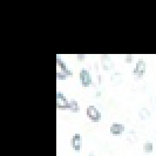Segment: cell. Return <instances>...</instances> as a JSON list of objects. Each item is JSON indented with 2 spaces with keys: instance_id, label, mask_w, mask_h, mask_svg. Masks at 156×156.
Instances as JSON below:
<instances>
[{
  "instance_id": "cell-6",
  "label": "cell",
  "mask_w": 156,
  "mask_h": 156,
  "mask_svg": "<svg viewBox=\"0 0 156 156\" xmlns=\"http://www.w3.org/2000/svg\"><path fill=\"white\" fill-rule=\"evenodd\" d=\"M72 147L75 151H80V148H81V136H80V134L73 135V137H72Z\"/></svg>"
},
{
  "instance_id": "cell-4",
  "label": "cell",
  "mask_w": 156,
  "mask_h": 156,
  "mask_svg": "<svg viewBox=\"0 0 156 156\" xmlns=\"http://www.w3.org/2000/svg\"><path fill=\"white\" fill-rule=\"evenodd\" d=\"M144 72H146V63L143 60H139L137 63H136V66H135V69H134V75H135V78L136 79H140L143 76V74H144Z\"/></svg>"
},
{
  "instance_id": "cell-7",
  "label": "cell",
  "mask_w": 156,
  "mask_h": 156,
  "mask_svg": "<svg viewBox=\"0 0 156 156\" xmlns=\"http://www.w3.org/2000/svg\"><path fill=\"white\" fill-rule=\"evenodd\" d=\"M125 132V126L121 123H113L110 126V133L114 135H119V134Z\"/></svg>"
},
{
  "instance_id": "cell-3",
  "label": "cell",
  "mask_w": 156,
  "mask_h": 156,
  "mask_svg": "<svg viewBox=\"0 0 156 156\" xmlns=\"http://www.w3.org/2000/svg\"><path fill=\"white\" fill-rule=\"evenodd\" d=\"M56 107L58 108H69V101L61 92H56Z\"/></svg>"
},
{
  "instance_id": "cell-8",
  "label": "cell",
  "mask_w": 156,
  "mask_h": 156,
  "mask_svg": "<svg viewBox=\"0 0 156 156\" xmlns=\"http://www.w3.org/2000/svg\"><path fill=\"white\" fill-rule=\"evenodd\" d=\"M69 108L72 109V112H79V103L78 101H75V100H70L69 101Z\"/></svg>"
},
{
  "instance_id": "cell-2",
  "label": "cell",
  "mask_w": 156,
  "mask_h": 156,
  "mask_svg": "<svg viewBox=\"0 0 156 156\" xmlns=\"http://www.w3.org/2000/svg\"><path fill=\"white\" fill-rule=\"evenodd\" d=\"M86 112H87V116L89 117L92 121H94V122H96V121H99L101 119L100 112L98 110V108H95L94 106H88Z\"/></svg>"
},
{
  "instance_id": "cell-9",
  "label": "cell",
  "mask_w": 156,
  "mask_h": 156,
  "mask_svg": "<svg viewBox=\"0 0 156 156\" xmlns=\"http://www.w3.org/2000/svg\"><path fill=\"white\" fill-rule=\"evenodd\" d=\"M143 150H144L146 153H151V151H153V143H151V142H146V143L143 144Z\"/></svg>"
},
{
  "instance_id": "cell-1",
  "label": "cell",
  "mask_w": 156,
  "mask_h": 156,
  "mask_svg": "<svg viewBox=\"0 0 156 156\" xmlns=\"http://www.w3.org/2000/svg\"><path fill=\"white\" fill-rule=\"evenodd\" d=\"M67 76H72V72H70L65 63L58 58L56 59V79L61 80V79H66Z\"/></svg>"
},
{
  "instance_id": "cell-5",
  "label": "cell",
  "mask_w": 156,
  "mask_h": 156,
  "mask_svg": "<svg viewBox=\"0 0 156 156\" xmlns=\"http://www.w3.org/2000/svg\"><path fill=\"white\" fill-rule=\"evenodd\" d=\"M80 81H81L83 87H88L92 83V78H90L88 70L81 69V72H80Z\"/></svg>"
}]
</instances>
